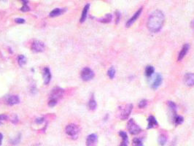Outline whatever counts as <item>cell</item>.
I'll use <instances>...</instances> for the list:
<instances>
[{
  "instance_id": "cell-1",
  "label": "cell",
  "mask_w": 194,
  "mask_h": 146,
  "mask_svg": "<svg viewBox=\"0 0 194 146\" xmlns=\"http://www.w3.org/2000/svg\"><path fill=\"white\" fill-rule=\"evenodd\" d=\"M164 21L165 16L163 12L159 10H156L150 16L147 23V26L150 31L153 33H157L162 29Z\"/></svg>"
},
{
  "instance_id": "cell-2",
  "label": "cell",
  "mask_w": 194,
  "mask_h": 146,
  "mask_svg": "<svg viewBox=\"0 0 194 146\" xmlns=\"http://www.w3.org/2000/svg\"><path fill=\"white\" fill-rule=\"evenodd\" d=\"M133 110L132 104H127L125 105L120 106L118 107V116L122 121L127 120L129 118V115H131V111Z\"/></svg>"
},
{
  "instance_id": "cell-3",
  "label": "cell",
  "mask_w": 194,
  "mask_h": 146,
  "mask_svg": "<svg viewBox=\"0 0 194 146\" xmlns=\"http://www.w3.org/2000/svg\"><path fill=\"white\" fill-rule=\"evenodd\" d=\"M65 131H66V135L70 137L72 139H78L79 134H80V128H79L78 126H77L76 124H69V125L66 126Z\"/></svg>"
},
{
  "instance_id": "cell-4",
  "label": "cell",
  "mask_w": 194,
  "mask_h": 146,
  "mask_svg": "<svg viewBox=\"0 0 194 146\" xmlns=\"http://www.w3.org/2000/svg\"><path fill=\"white\" fill-rule=\"evenodd\" d=\"M127 129L128 132L132 135H136L142 132V129L134 121L133 118H130L127 123Z\"/></svg>"
},
{
  "instance_id": "cell-5",
  "label": "cell",
  "mask_w": 194,
  "mask_h": 146,
  "mask_svg": "<svg viewBox=\"0 0 194 146\" xmlns=\"http://www.w3.org/2000/svg\"><path fill=\"white\" fill-rule=\"evenodd\" d=\"M63 93H64V90H63V89H61V88L59 87L54 88V89L51 91V94H50V99L54 100V101L58 102V100L63 97Z\"/></svg>"
},
{
  "instance_id": "cell-6",
  "label": "cell",
  "mask_w": 194,
  "mask_h": 146,
  "mask_svg": "<svg viewBox=\"0 0 194 146\" xmlns=\"http://www.w3.org/2000/svg\"><path fill=\"white\" fill-rule=\"evenodd\" d=\"M80 76H81V78L83 79V80L89 81V80H92L94 77V72L89 67H85L81 71Z\"/></svg>"
},
{
  "instance_id": "cell-7",
  "label": "cell",
  "mask_w": 194,
  "mask_h": 146,
  "mask_svg": "<svg viewBox=\"0 0 194 146\" xmlns=\"http://www.w3.org/2000/svg\"><path fill=\"white\" fill-rule=\"evenodd\" d=\"M45 44L39 40L34 41V42L31 44V51L34 53L42 52V51H44V50H45Z\"/></svg>"
},
{
  "instance_id": "cell-8",
  "label": "cell",
  "mask_w": 194,
  "mask_h": 146,
  "mask_svg": "<svg viewBox=\"0 0 194 146\" xmlns=\"http://www.w3.org/2000/svg\"><path fill=\"white\" fill-rule=\"evenodd\" d=\"M184 83L188 87L194 86V73H186L184 76Z\"/></svg>"
},
{
  "instance_id": "cell-9",
  "label": "cell",
  "mask_w": 194,
  "mask_h": 146,
  "mask_svg": "<svg viewBox=\"0 0 194 146\" xmlns=\"http://www.w3.org/2000/svg\"><path fill=\"white\" fill-rule=\"evenodd\" d=\"M98 142V136L96 134H91L86 138V145L87 146H96Z\"/></svg>"
},
{
  "instance_id": "cell-10",
  "label": "cell",
  "mask_w": 194,
  "mask_h": 146,
  "mask_svg": "<svg viewBox=\"0 0 194 146\" xmlns=\"http://www.w3.org/2000/svg\"><path fill=\"white\" fill-rule=\"evenodd\" d=\"M142 7H141V8H139V10H137V11L135 13H134V15H133V16L130 18L129 20H128V21H127L126 24V26L127 27V28H128V27L131 26L134 24V23L135 22L136 20L138 19V18L139 17V16L141 15V13H142Z\"/></svg>"
},
{
  "instance_id": "cell-11",
  "label": "cell",
  "mask_w": 194,
  "mask_h": 146,
  "mask_svg": "<svg viewBox=\"0 0 194 146\" xmlns=\"http://www.w3.org/2000/svg\"><path fill=\"white\" fill-rule=\"evenodd\" d=\"M168 107H169V110H170V115H171V120L172 121H173L174 118L177 115V105L175 102L172 101H169L167 102Z\"/></svg>"
},
{
  "instance_id": "cell-12",
  "label": "cell",
  "mask_w": 194,
  "mask_h": 146,
  "mask_svg": "<svg viewBox=\"0 0 194 146\" xmlns=\"http://www.w3.org/2000/svg\"><path fill=\"white\" fill-rule=\"evenodd\" d=\"M43 80H44V83L45 85L49 84L51 80V70L48 67H45L43 69Z\"/></svg>"
},
{
  "instance_id": "cell-13",
  "label": "cell",
  "mask_w": 194,
  "mask_h": 146,
  "mask_svg": "<svg viewBox=\"0 0 194 146\" xmlns=\"http://www.w3.org/2000/svg\"><path fill=\"white\" fill-rule=\"evenodd\" d=\"M189 48H190V45H189V44L186 43L183 45V48H182V49H181V51H180V54H179L178 59H177L178 62H181V61L184 59V57L185 56V55L187 54L188 52Z\"/></svg>"
},
{
  "instance_id": "cell-14",
  "label": "cell",
  "mask_w": 194,
  "mask_h": 146,
  "mask_svg": "<svg viewBox=\"0 0 194 146\" xmlns=\"http://www.w3.org/2000/svg\"><path fill=\"white\" fill-rule=\"evenodd\" d=\"M162 81H163V77H162L160 74H156L153 83H152V88L153 89H156L161 85Z\"/></svg>"
},
{
  "instance_id": "cell-15",
  "label": "cell",
  "mask_w": 194,
  "mask_h": 146,
  "mask_svg": "<svg viewBox=\"0 0 194 146\" xmlns=\"http://www.w3.org/2000/svg\"><path fill=\"white\" fill-rule=\"evenodd\" d=\"M148 127H147V129H148L155 128L158 127V123L156 118L154 116H153V115H150L149 118H148Z\"/></svg>"
},
{
  "instance_id": "cell-16",
  "label": "cell",
  "mask_w": 194,
  "mask_h": 146,
  "mask_svg": "<svg viewBox=\"0 0 194 146\" xmlns=\"http://www.w3.org/2000/svg\"><path fill=\"white\" fill-rule=\"evenodd\" d=\"M19 102H20V99L19 97L16 95L10 96L7 100V104L10 106L15 105V104H19Z\"/></svg>"
},
{
  "instance_id": "cell-17",
  "label": "cell",
  "mask_w": 194,
  "mask_h": 146,
  "mask_svg": "<svg viewBox=\"0 0 194 146\" xmlns=\"http://www.w3.org/2000/svg\"><path fill=\"white\" fill-rule=\"evenodd\" d=\"M89 7H90V4H87L83 8V12H82L81 14V17H80V23H83L85 22V21L87 18V16H88V13L89 10Z\"/></svg>"
},
{
  "instance_id": "cell-18",
  "label": "cell",
  "mask_w": 194,
  "mask_h": 146,
  "mask_svg": "<svg viewBox=\"0 0 194 146\" xmlns=\"http://www.w3.org/2000/svg\"><path fill=\"white\" fill-rule=\"evenodd\" d=\"M66 11V9H63V8H56L54 9L53 10H52V11L49 14V16L50 17H56V16H61V14H63L64 12Z\"/></svg>"
},
{
  "instance_id": "cell-19",
  "label": "cell",
  "mask_w": 194,
  "mask_h": 146,
  "mask_svg": "<svg viewBox=\"0 0 194 146\" xmlns=\"http://www.w3.org/2000/svg\"><path fill=\"white\" fill-rule=\"evenodd\" d=\"M183 121H184V118H183V116H181V115H177L175 118H174L173 121H172V123H173L176 127H177V126H179L180 125V124H183Z\"/></svg>"
},
{
  "instance_id": "cell-20",
  "label": "cell",
  "mask_w": 194,
  "mask_h": 146,
  "mask_svg": "<svg viewBox=\"0 0 194 146\" xmlns=\"http://www.w3.org/2000/svg\"><path fill=\"white\" fill-rule=\"evenodd\" d=\"M112 19H113V15L110 14V13H108V14H106L104 16V17L100 18L98 19V21L101 23H104V24H107V23L111 22Z\"/></svg>"
},
{
  "instance_id": "cell-21",
  "label": "cell",
  "mask_w": 194,
  "mask_h": 146,
  "mask_svg": "<svg viewBox=\"0 0 194 146\" xmlns=\"http://www.w3.org/2000/svg\"><path fill=\"white\" fill-rule=\"evenodd\" d=\"M167 136L165 134H160L158 137V144L161 146L164 145L167 142Z\"/></svg>"
},
{
  "instance_id": "cell-22",
  "label": "cell",
  "mask_w": 194,
  "mask_h": 146,
  "mask_svg": "<svg viewBox=\"0 0 194 146\" xmlns=\"http://www.w3.org/2000/svg\"><path fill=\"white\" fill-rule=\"evenodd\" d=\"M96 107H97L96 102V100H95L93 96H92L91 98L90 99V100H89L88 102V107L91 110H95L96 109Z\"/></svg>"
},
{
  "instance_id": "cell-23",
  "label": "cell",
  "mask_w": 194,
  "mask_h": 146,
  "mask_svg": "<svg viewBox=\"0 0 194 146\" xmlns=\"http://www.w3.org/2000/svg\"><path fill=\"white\" fill-rule=\"evenodd\" d=\"M154 71H155V69H154L153 67L152 66H148L145 69V75L147 77H151L153 75V74L154 73Z\"/></svg>"
},
{
  "instance_id": "cell-24",
  "label": "cell",
  "mask_w": 194,
  "mask_h": 146,
  "mask_svg": "<svg viewBox=\"0 0 194 146\" xmlns=\"http://www.w3.org/2000/svg\"><path fill=\"white\" fill-rule=\"evenodd\" d=\"M18 62L20 67H24L26 64V58L24 55H20L18 57Z\"/></svg>"
},
{
  "instance_id": "cell-25",
  "label": "cell",
  "mask_w": 194,
  "mask_h": 146,
  "mask_svg": "<svg viewBox=\"0 0 194 146\" xmlns=\"http://www.w3.org/2000/svg\"><path fill=\"white\" fill-rule=\"evenodd\" d=\"M107 75L109 76L110 79H113L116 76V69L114 67H111L107 71Z\"/></svg>"
},
{
  "instance_id": "cell-26",
  "label": "cell",
  "mask_w": 194,
  "mask_h": 146,
  "mask_svg": "<svg viewBox=\"0 0 194 146\" xmlns=\"http://www.w3.org/2000/svg\"><path fill=\"white\" fill-rule=\"evenodd\" d=\"M132 146H143V142L139 138L135 137L132 140Z\"/></svg>"
},
{
  "instance_id": "cell-27",
  "label": "cell",
  "mask_w": 194,
  "mask_h": 146,
  "mask_svg": "<svg viewBox=\"0 0 194 146\" xmlns=\"http://www.w3.org/2000/svg\"><path fill=\"white\" fill-rule=\"evenodd\" d=\"M119 135L121 136V137L122 138V140L128 141V135H127L126 132L121 131V132H119Z\"/></svg>"
},
{
  "instance_id": "cell-28",
  "label": "cell",
  "mask_w": 194,
  "mask_h": 146,
  "mask_svg": "<svg viewBox=\"0 0 194 146\" xmlns=\"http://www.w3.org/2000/svg\"><path fill=\"white\" fill-rule=\"evenodd\" d=\"M147 104H148V101H147L146 99H142L139 102L138 106H139V107L140 109H143L146 107Z\"/></svg>"
},
{
  "instance_id": "cell-29",
  "label": "cell",
  "mask_w": 194,
  "mask_h": 146,
  "mask_svg": "<svg viewBox=\"0 0 194 146\" xmlns=\"http://www.w3.org/2000/svg\"><path fill=\"white\" fill-rule=\"evenodd\" d=\"M20 142H21V135L19 134V136L16 137L15 139L12 140L10 141V144H12V145H17Z\"/></svg>"
},
{
  "instance_id": "cell-30",
  "label": "cell",
  "mask_w": 194,
  "mask_h": 146,
  "mask_svg": "<svg viewBox=\"0 0 194 146\" xmlns=\"http://www.w3.org/2000/svg\"><path fill=\"white\" fill-rule=\"evenodd\" d=\"M121 14L119 11H116V24H118L120 22V20H121Z\"/></svg>"
},
{
  "instance_id": "cell-31",
  "label": "cell",
  "mask_w": 194,
  "mask_h": 146,
  "mask_svg": "<svg viewBox=\"0 0 194 146\" xmlns=\"http://www.w3.org/2000/svg\"><path fill=\"white\" fill-rule=\"evenodd\" d=\"M11 122L13 123V124H16L18 122H19V118H18L17 115H16V114H13V117L11 118Z\"/></svg>"
},
{
  "instance_id": "cell-32",
  "label": "cell",
  "mask_w": 194,
  "mask_h": 146,
  "mask_svg": "<svg viewBox=\"0 0 194 146\" xmlns=\"http://www.w3.org/2000/svg\"><path fill=\"white\" fill-rule=\"evenodd\" d=\"M8 119V116L7 115H4V114H2V115H0V125L1 124V122L4 121H6V120Z\"/></svg>"
},
{
  "instance_id": "cell-33",
  "label": "cell",
  "mask_w": 194,
  "mask_h": 146,
  "mask_svg": "<svg viewBox=\"0 0 194 146\" xmlns=\"http://www.w3.org/2000/svg\"><path fill=\"white\" fill-rule=\"evenodd\" d=\"M21 10L23 12H27V11H29L30 8L27 4H24L23 7L21 8Z\"/></svg>"
},
{
  "instance_id": "cell-34",
  "label": "cell",
  "mask_w": 194,
  "mask_h": 146,
  "mask_svg": "<svg viewBox=\"0 0 194 146\" xmlns=\"http://www.w3.org/2000/svg\"><path fill=\"white\" fill-rule=\"evenodd\" d=\"M44 121H45V118H37V119L35 120L36 124H42Z\"/></svg>"
},
{
  "instance_id": "cell-35",
  "label": "cell",
  "mask_w": 194,
  "mask_h": 146,
  "mask_svg": "<svg viewBox=\"0 0 194 146\" xmlns=\"http://www.w3.org/2000/svg\"><path fill=\"white\" fill-rule=\"evenodd\" d=\"M15 21L17 24H24V23H25V20L23 19V18H16Z\"/></svg>"
},
{
  "instance_id": "cell-36",
  "label": "cell",
  "mask_w": 194,
  "mask_h": 146,
  "mask_svg": "<svg viewBox=\"0 0 194 146\" xmlns=\"http://www.w3.org/2000/svg\"><path fill=\"white\" fill-rule=\"evenodd\" d=\"M128 141L122 140V142H121L120 146H128Z\"/></svg>"
},
{
  "instance_id": "cell-37",
  "label": "cell",
  "mask_w": 194,
  "mask_h": 146,
  "mask_svg": "<svg viewBox=\"0 0 194 146\" xmlns=\"http://www.w3.org/2000/svg\"><path fill=\"white\" fill-rule=\"evenodd\" d=\"M2 140H3V135L2 134L0 133V146L1 145V143H2Z\"/></svg>"
},
{
  "instance_id": "cell-38",
  "label": "cell",
  "mask_w": 194,
  "mask_h": 146,
  "mask_svg": "<svg viewBox=\"0 0 194 146\" xmlns=\"http://www.w3.org/2000/svg\"><path fill=\"white\" fill-rule=\"evenodd\" d=\"M22 1L24 4H27V3H28V0H22Z\"/></svg>"
},
{
  "instance_id": "cell-39",
  "label": "cell",
  "mask_w": 194,
  "mask_h": 146,
  "mask_svg": "<svg viewBox=\"0 0 194 146\" xmlns=\"http://www.w3.org/2000/svg\"><path fill=\"white\" fill-rule=\"evenodd\" d=\"M192 26H193V28L194 29V21H193V23H192Z\"/></svg>"
},
{
  "instance_id": "cell-40",
  "label": "cell",
  "mask_w": 194,
  "mask_h": 146,
  "mask_svg": "<svg viewBox=\"0 0 194 146\" xmlns=\"http://www.w3.org/2000/svg\"><path fill=\"white\" fill-rule=\"evenodd\" d=\"M33 146H39V144H37V145H33Z\"/></svg>"
}]
</instances>
